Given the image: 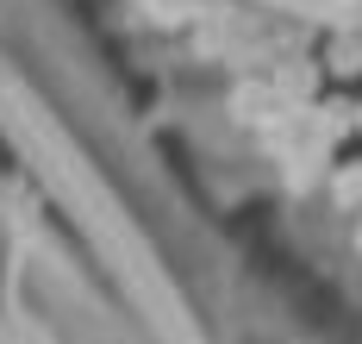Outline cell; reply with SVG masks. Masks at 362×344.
Returning a JSON list of instances; mask_svg holds the SVG:
<instances>
[{
    "label": "cell",
    "instance_id": "1",
    "mask_svg": "<svg viewBox=\"0 0 362 344\" xmlns=\"http://www.w3.org/2000/svg\"><path fill=\"white\" fill-rule=\"evenodd\" d=\"M325 194H331V207H337V213H356V207H362V156L331 169V176H325Z\"/></svg>",
    "mask_w": 362,
    "mask_h": 344
},
{
    "label": "cell",
    "instance_id": "3",
    "mask_svg": "<svg viewBox=\"0 0 362 344\" xmlns=\"http://www.w3.org/2000/svg\"><path fill=\"white\" fill-rule=\"evenodd\" d=\"M350 219H356V238H350V244H356V257H362V207L350 213Z\"/></svg>",
    "mask_w": 362,
    "mask_h": 344
},
{
    "label": "cell",
    "instance_id": "4",
    "mask_svg": "<svg viewBox=\"0 0 362 344\" xmlns=\"http://www.w3.org/2000/svg\"><path fill=\"white\" fill-rule=\"evenodd\" d=\"M350 125H356V132H362V107H356V113H350Z\"/></svg>",
    "mask_w": 362,
    "mask_h": 344
},
{
    "label": "cell",
    "instance_id": "2",
    "mask_svg": "<svg viewBox=\"0 0 362 344\" xmlns=\"http://www.w3.org/2000/svg\"><path fill=\"white\" fill-rule=\"evenodd\" d=\"M325 69L331 76H362V38H331Z\"/></svg>",
    "mask_w": 362,
    "mask_h": 344
}]
</instances>
